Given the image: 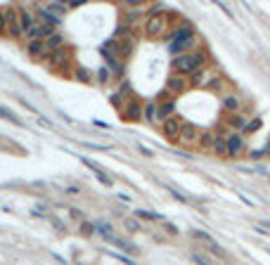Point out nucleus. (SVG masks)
Listing matches in <instances>:
<instances>
[{
  "label": "nucleus",
  "instance_id": "obj_22",
  "mask_svg": "<svg viewBox=\"0 0 270 265\" xmlns=\"http://www.w3.org/2000/svg\"><path fill=\"white\" fill-rule=\"evenodd\" d=\"M27 53L31 54V57H45V45H43V40H28Z\"/></svg>",
  "mask_w": 270,
  "mask_h": 265
},
{
  "label": "nucleus",
  "instance_id": "obj_32",
  "mask_svg": "<svg viewBox=\"0 0 270 265\" xmlns=\"http://www.w3.org/2000/svg\"><path fill=\"white\" fill-rule=\"evenodd\" d=\"M163 225V230L168 232V235H178V230H176V225H171V223H162Z\"/></svg>",
  "mask_w": 270,
  "mask_h": 265
},
{
  "label": "nucleus",
  "instance_id": "obj_29",
  "mask_svg": "<svg viewBox=\"0 0 270 265\" xmlns=\"http://www.w3.org/2000/svg\"><path fill=\"white\" fill-rule=\"evenodd\" d=\"M7 31V17H5V10H0V33Z\"/></svg>",
  "mask_w": 270,
  "mask_h": 265
},
{
  "label": "nucleus",
  "instance_id": "obj_3",
  "mask_svg": "<svg viewBox=\"0 0 270 265\" xmlns=\"http://www.w3.org/2000/svg\"><path fill=\"white\" fill-rule=\"evenodd\" d=\"M166 14L157 12V14H147L145 22H142V28H145V36L147 38H162L163 31H166Z\"/></svg>",
  "mask_w": 270,
  "mask_h": 265
},
{
  "label": "nucleus",
  "instance_id": "obj_5",
  "mask_svg": "<svg viewBox=\"0 0 270 265\" xmlns=\"http://www.w3.org/2000/svg\"><path fill=\"white\" fill-rule=\"evenodd\" d=\"M199 137H202L199 126L185 121V123H183V131H180V142H183V145H194V142H199Z\"/></svg>",
  "mask_w": 270,
  "mask_h": 265
},
{
  "label": "nucleus",
  "instance_id": "obj_20",
  "mask_svg": "<svg viewBox=\"0 0 270 265\" xmlns=\"http://www.w3.org/2000/svg\"><path fill=\"white\" fill-rule=\"evenodd\" d=\"M83 163H85L88 168H93V171H95V175L100 178V183H102V185H107V187L111 185V178H109L107 173H105V168H100V166H97L95 161H90V159H83Z\"/></svg>",
  "mask_w": 270,
  "mask_h": 265
},
{
  "label": "nucleus",
  "instance_id": "obj_36",
  "mask_svg": "<svg viewBox=\"0 0 270 265\" xmlns=\"http://www.w3.org/2000/svg\"><path fill=\"white\" fill-rule=\"evenodd\" d=\"M100 80H102V83L109 80V69H102V71H100Z\"/></svg>",
  "mask_w": 270,
  "mask_h": 265
},
{
  "label": "nucleus",
  "instance_id": "obj_15",
  "mask_svg": "<svg viewBox=\"0 0 270 265\" xmlns=\"http://www.w3.org/2000/svg\"><path fill=\"white\" fill-rule=\"evenodd\" d=\"M69 54H71V50H69L67 45H64V48H59V50H54V53H50V54H48V59H50V66H53V69H57V66L67 64V62H69Z\"/></svg>",
  "mask_w": 270,
  "mask_h": 265
},
{
  "label": "nucleus",
  "instance_id": "obj_13",
  "mask_svg": "<svg viewBox=\"0 0 270 265\" xmlns=\"http://www.w3.org/2000/svg\"><path fill=\"white\" fill-rule=\"evenodd\" d=\"M166 88H168V93H185L189 85H188V79H185V76L171 74V76H168V80H166Z\"/></svg>",
  "mask_w": 270,
  "mask_h": 265
},
{
  "label": "nucleus",
  "instance_id": "obj_27",
  "mask_svg": "<svg viewBox=\"0 0 270 265\" xmlns=\"http://www.w3.org/2000/svg\"><path fill=\"white\" fill-rule=\"evenodd\" d=\"M123 227H126L128 232H140V230H142L140 223H137L135 218H123Z\"/></svg>",
  "mask_w": 270,
  "mask_h": 265
},
{
  "label": "nucleus",
  "instance_id": "obj_35",
  "mask_svg": "<svg viewBox=\"0 0 270 265\" xmlns=\"http://www.w3.org/2000/svg\"><path fill=\"white\" fill-rule=\"evenodd\" d=\"M67 194H81V189H79V185H69L67 187Z\"/></svg>",
  "mask_w": 270,
  "mask_h": 265
},
{
  "label": "nucleus",
  "instance_id": "obj_30",
  "mask_svg": "<svg viewBox=\"0 0 270 265\" xmlns=\"http://www.w3.org/2000/svg\"><path fill=\"white\" fill-rule=\"evenodd\" d=\"M95 227L90 225V223H81V235H93Z\"/></svg>",
  "mask_w": 270,
  "mask_h": 265
},
{
  "label": "nucleus",
  "instance_id": "obj_8",
  "mask_svg": "<svg viewBox=\"0 0 270 265\" xmlns=\"http://www.w3.org/2000/svg\"><path fill=\"white\" fill-rule=\"evenodd\" d=\"M116 45H119V54L121 57H131L135 50V38H133V33H121V36H116Z\"/></svg>",
  "mask_w": 270,
  "mask_h": 265
},
{
  "label": "nucleus",
  "instance_id": "obj_37",
  "mask_svg": "<svg viewBox=\"0 0 270 265\" xmlns=\"http://www.w3.org/2000/svg\"><path fill=\"white\" fill-rule=\"evenodd\" d=\"M79 5H83V0H69V2H67V10H69V7H79Z\"/></svg>",
  "mask_w": 270,
  "mask_h": 265
},
{
  "label": "nucleus",
  "instance_id": "obj_21",
  "mask_svg": "<svg viewBox=\"0 0 270 265\" xmlns=\"http://www.w3.org/2000/svg\"><path fill=\"white\" fill-rule=\"evenodd\" d=\"M220 102H223V106H225L228 111H232V114H235V111L240 109V95L228 93V95H223V100H220Z\"/></svg>",
  "mask_w": 270,
  "mask_h": 265
},
{
  "label": "nucleus",
  "instance_id": "obj_16",
  "mask_svg": "<svg viewBox=\"0 0 270 265\" xmlns=\"http://www.w3.org/2000/svg\"><path fill=\"white\" fill-rule=\"evenodd\" d=\"M43 45H45V57H48L50 53L59 50V48H64V36L54 31V33L50 36V38H45V40H43Z\"/></svg>",
  "mask_w": 270,
  "mask_h": 265
},
{
  "label": "nucleus",
  "instance_id": "obj_38",
  "mask_svg": "<svg viewBox=\"0 0 270 265\" xmlns=\"http://www.w3.org/2000/svg\"><path fill=\"white\" fill-rule=\"evenodd\" d=\"M140 152H142L145 157H152V149H147V147H145V145H140Z\"/></svg>",
  "mask_w": 270,
  "mask_h": 265
},
{
  "label": "nucleus",
  "instance_id": "obj_6",
  "mask_svg": "<svg viewBox=\"0 0 270 265\" xmlns=\"http://www.w3.org/2000/svg\"><path fill=\"white\" fill-rule=\"evenodd\" d=\"M244 149H246V145H244V137L240 135V132L228 135V157L237 159V157H242L244 154Z\"/></svg>",
  "mask_w": 270,
  "mask_h": 265
},
{
  "label": "nucleus",
  "instance_id": "obj_19",
  "mask_svg": "<svg viewBox=\"0 0 270 265\" xmlns=\"http://www.w3.org/2000/svg\"><path fill=\"white\" fill-rule=\"evenodd\" d=\"M145 121H147V123H152V126H162L159 111H157V102H149V105H145Z\"/></svg>",
  "mask_w": 270,
  "mask_h": 265
},
{
  "label": "nucleus",
  "instance_id": "obj_23",
  "mask_svg": "<svg viewBox=\"0 0 270 265\" xmlns=\"http://www.w3.org/2000/svg\"><path fill=\"white\" fill-rule=\"evenodd\" d=\"M211 152H214V154H218V157H228V137L218 132L216 145H214V149H211Z\"/></svg>",
  "mask_w": 270,
  "mask_h": 265
},
{
  "label": "nucleus",
  "instance_id": "obj_2",
  "mask_svg": "<svg viewBox=\"0 0 270 265\" xmlns=\"http://www.w3.org/2000/svg\"><path fill=\"white\" fill-rule=\"evenodd\" d=\"M197 43V36H194V26L192 24H180V26L171 33V50L180 54H188L189 48Z\"/></svg>",
  "mask_w": 270,
  "mask_h": 265
},
{
  "label": "nucleus",
  "instance_id": "obj_9",
  "mask_svg": "<svg viewBox=\"0 0 270 265\" xmlns=\"http://www.w3.org/2000/svg\"><path fill=\"white\" fill-rule=\"evenodd\" d=\"M211 80H214V76H209V71H206V69H199V71L189 74L188 85H189V88H209V83H211Z\"/></svg>",
  "mask_w": 270,
  "mask_h": 265
},
{
  "label": "nucleus",
  "instance_id": "obj_28",
  "mask_svg": "<svg viewBox=\"0 0 270 265\" xmlns=\"http://www.w3.org/2000/svg\"><path fill=\"white\" fill-rule=\"evenodd\" d=\"M192 261L197 265H214L211 263V258L209 256H204V253H192Z\"/></svg>",
  "mask_w": 270,
  "mask_h": 265
},
{
  "label": "nucleus",
  "instance_id": "obj_11",
  "mask_svg": "<svg viewBox=\"0 0 270 265\" xmlns=\"http://www.w3.org/2000/svg\"><path fill=\"white\" fill-rule=\"evenodd\" d=\"M5 17H7V33L12 36H22V28H19V10L17 7H7L5 10Z\"/></svg>",
  "mask_w": 270,
  "mask_h": 265
},
{
  "label": "nucleus",
  "instance_id": "obj_33",
  "mask_svg": "<svg viewBox=\"0 0 270 265\" xmlns=\"http://www.w3.org/2000/svg\"><path fill=\"white\" fill-rule=\"evenodd\" d=\"M256 128H261V119H254L249 126H246V131H256Z\"/></svg>",
  "mask_w": 270,
  "mask_h": 265
},
{
  "label": "nucleus",
  "instance_id": "obj_14",
  "mask_svg": "<svg viewBox=\"0 0 270 265\" xmlns=\"http://www.w3.org/2000/svg\"><path fill=\"white\" fill-rule=\"evenodd\" d=\"M157 111H159V119H162V123H163L168 116L176 114V100H173V97H166L162 102H157Z\"/></svg>",
  "mask_w": 270,
  "mask_h": 265
},
{
  "label": "nucleus",
  "instance_id": "obj_12",
  "mask_svg": "<svg viewBox=\"0 0 270 265\" xmlns=\"http://www.w3.org/2000/svg\"><path fill=\"white\" fill-rule=\"evenodd\" d=\"M38 26V17H33L31 12H22L19 10V28H22V36L27 38L28 33H31V28Z\"/></svg>",
  "mask_w": 270,
  "mask_h": 265
},
{
  "label": "nucleus",
  "instance_id": "obj_7",
  "mask_svg": "<svg viewBox=\"0 0 270 265\" xmlns=\"http://www.w3.org/2000/svg\"><path fill=\"white\" fill-rule=\"evenodd\" d=\"M192 237L197 239L199 244H204V246H206L209 251L214 253V256H223V249L218 246V241H216L214 237H209L206 232H202V230H194V232H192Z\"/></svg>",
  "mask_w": 270,
  "mask_h": 265
},
{
  "label": "nucleus",
  "instance_id": "obj_4",
  "mask_svg": "<svg viewBox=\"0 0 270 265\" xmlns=\"http://www.w3.org/2000/svg\"><path fill=\"white\" fill-rule=\"evenodd\" d=\"M183 123H185V121L180 119L178 114L168 116V119L162 123L163 137H166V140H171V142H178V140H180V131H183Z\"/></svg>",
  "mask_w": 270,
  "mask_h": 265
},
{
  "label": "nucleus",
  "instance_id": "obj_31",
  "mask_svg": "<svg viewBox=\"0 0 270 265\" xmlns=\"http://www.w3.org/2000/svg\"><path fill=\"white\" fill-rule=\"evenodd\" d=\"M111 105L116 106V109H121V93H116V95H111Z\"/></svg>",
  "mask_w": 270,
  "mask_h": 265
},
{
  "label": "nucleus",
  "instance_id": "obj_39",
  "mask_svg": "<svg viewBox=\"0 0 270 265\" xmlns=\"http://www.w3.org/2000/svg\"><path fill=\"white\" fill-rule=\"evenodd\" d=\"M69 211H71V215H74V218H76V220H81V213L76 211V209H69Z\"/></svg>",
  "mask_w": 270,
  "mask_h": 265
},
{
  "label": "nucleus",
  "instance_id": "obj_18",
  "mask_svg": "<svg viewBox=\"0 0 270 265\" xmlns=\"http://www.w3.org/2000/svg\"><path fill=\"white\" fill-rule=\"evenodd\" d=\"M230 126L235 128V132L240 131H246V126H249V119L244 116V114H240V111H235V114H230Z\"/></svg>",
  "mask_w": 270,
  "mask_h": 265
},
{
  "label": "nucleus",
  "instance_id": "obj_17",
  "mask_svg": "<svg viewBox=\"0 0 270 265\" xmlns=\"http://www.w3.org/2000/svg\"><path fill=\"white\" fill-rule=\"evenodd\" d=\"M216 137H218L216 131H202V137H199V142H197V145L202 147V149H206V152H211L214 145H216Z\"/></svg>",
  "mask_w": 270,
  "mask_h": 265
},
{
  "label": "nucleus",
  "instance_id": "obj_34",
  "mask_svg": "<svg viewBox=\"0 0 270 265\" xmlns=\"http://www.w3.org/2000/svg\"><path fill=\"white\" fill-rule=\"evenodd\" d=\"M258 230H261V232H270V223H266V220H261V223H258Z\"/></svg>",
  "mask_w": 270,
  "mask_h": 265
},
{
  "label": "nucleus",
  "instance_id": "obj_26",
  "mask_svg": "<svg viewBox=\"0 0 270 265\" xmlns=\"http://www.w3.org/2000/svg\"><path fill=\"white\" fill-rule=\"evenodd\" d=\"M74 76H76V80H81V83H90V71L83 69V66H79V69L74 71Z\"/></svg>",
  "mask_w": 270,
  "mask_h": 265
},
{
  "label": "nucleus",
  "instance_id": "obj_10",
  "mask_svg": "<svg viewBox=\"0 0 270 265\" xmlns=\"http://www.w3.org/2000/svg\"><path fill=\"white\" fill-rule=\"evenodd\" d=\"M145 119V109L137 105V102H128V105L123 106V121H131V123H135V121H142Z\"/></svg>",
  "mask_w": 270,
  "mask_h": 265
},
{
  "label": "nucleus",
  "instance_id": "obj_1",
  "mask_svg": "<svg viewBox=\"0 0 270 265\" xmlns=\"http://www.w3.org/2000/svg\"><path fill=\"white\" fill-rule=\"evenodd\" d=\"M206 66V54L204 53H188L173 57V71L178 76H189L194 71H199Z\"/></svg>",
  "mask_w": 270,
  "mask_h": 265
},
{
  "label": "nucleus",
  "instance_id": "obj_24",
  "mask_svg": "<svg viewBox=\"0 0 270 265\" xmlns=\"http://www.w3.org/2000/svg\"><path fill=\"white\" fill-rule=\"evenodd\" d=\"M135 215H137V218H145V220H154V223H163L162 215H157V213H152V211H145V209L135 211Z\"/></svg>",
  "mask_w": 270,
  "mask_h": 265
},
{
  "label": "nucleus",
  "instance_id": "obj_25",
  "mask_svg": "<svg viewBox=\"0 0 270 265\" xmlns=\"http://www.w3.org/2000/svg\"><path fill=\"white\" fill-rule=\"evenodd\" d=\"M0 119H5V121H12L14 126H22V121L17 119V116H14L12 111H10V109H5V106L0 105Z\"/></svg>",
  "mask_w": 270,
  "mask_h": 265
}]
</instances>
